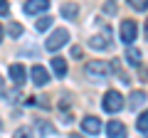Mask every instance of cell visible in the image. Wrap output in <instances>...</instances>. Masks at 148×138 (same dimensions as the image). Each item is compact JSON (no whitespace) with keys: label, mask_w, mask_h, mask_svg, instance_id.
Masks as SVG:
<instances>
[{"label":"cell","mask_w":148,"mask_h":138,"mask_svg":"<svg viewBox=\"0 0 148 138\" xmlns=\"http://www.w3.org/2000/svg\"><path fill=\"white\" fill-rule=\"evenodd\" d=\"M104 111H109V113H116V111H121L123 109V96L119 94V91H106L104 94Z\"/></svg>","instance_id":"cell-1"},{"label":"cell","mask_w":148,"mask_h":138,"mask_svg":"<svg viewBox=\"0 0 148 138\" xmlns=\"http://www.w3.org/2000/svg\"><path fill=\"white\" fill-rule=\"evenodd\" d=\"M67 40H69V32L64 30V27H59V30H54L52 35L47 37V42H45V47H47L49 52H54V49L64 47V44H67Z\"/></svg>","instance_id":"cell-2"},{"label":"cell","mask_w":148,"mask_h":138,"mask_svg":"<svg viewBox=\"0 0 148 138\" xmlns=\"http://www.w3.org/2000/svg\"><path fill=\"white\" fill-rule=\"evenodd\" d=\"M109 72H111V64L109 62H89V64H86V74H89L91 79H101V81H104L106 77H109Z\"/></svg>","instance_id":"cell-3"},{"label":"cell","mask_w":148,"mask_h":138,"mask_svg":"<svg viewBox=\"0 0 148 138\" xmlns=\"http://www.w3.org/2000/svg\"><path fill=\"white\" fill-rule=\"evenodd\" d=\"M133 40H136V22L133 20H123L121 22V42L131 44Z\"/></svg>","instance_id":"cell-4"},{"label":"cell","mask_w":148,"mask_h":138,"mask_svg":"<svg viewBox=\"0 0 148 138\" xmlns=\"http://www.w3.org/2000/svg\"><path fill=\"white\" fill-rule=\"evenodd\" d=\"M30 74H32V81H35L37 86H45V84L49 81V74H47V69H45L42 64H35Z\"/></svg>","instance_id":"cell-5"},{"label":"cell","mask_w":148,"mask_h":138,"mask_svg":"<svg viewBox=\"0 0 148 138\" xmlns=\"http://www.w3.org/2000/svg\"><path fill=\"white\" fill-rule=\"evenodd\" d=\"M47 8H49V0H27V3H25V12H27V15L45 12Z\"/></svg>","instance_id":"cell-6"},{"label":"cell","mask_w":148,"mask_h":138,"mask_svg":"<svg viewBox=\"0 0 148 138\" xmlns=\"http://www.w3.org/2000/svg\"><path fill=\"white\" fill-rule=\"evenodd\" d=\"M106 136L109 138H126V128H123L121 121H109L106 126Z\"/></svg>","instance_id":"cell-7"},{"label":"cell","mask_w":148,"mask_h":138,"mask_svg":"<svg viewBox=\"0 0 148 138\" xmlns=\"http://www.w3.org/2000/svg\"><path fill=\"white\" fill-rule=\"evenodd\" d=\"M10 77H12V81H15L17 86H22V84H25L27 72H25V67H22V64H12V67H10Z\"/></svg>","instance_id":"cell-8"},{"label":"cell","mask_w":148,"mask_h":138,"mask_svg":"<svg viewBox=\"0 0 148 138\" xmlns=\"http://www.w3.org/2000/svg\"><path fill=\"white\" fill-rule=\"evenodd\" d=\"M82 128H84L86 133H99V131H101V123H99V118H94V116H86L84 121H82Z\"/></svg>","instance_id":"cell-9"},{"label":"cell","mask_w":148,"mask_h":138,"mask_svg":"<svg viewBox=\"0 0 148 138\" xmlns=\"http://www.w3.org/2000/svg\"><path fill=\"white\" fill-rule=\"evenodd\" d=\"M91 47H94V49H109V30H104V35H101V37H99V35H96V37H91Z\"/></svg>","instance_id":"cell-10"},{"label":"cell","mask_w":148,"mask_h":138,"mask_svg":"<svg viewBox=\"0 0 148 138\" xmlns=\"http://www.w3.org/2000/svg\"><path fill=\"white\" fill-rule=\"evenodd\" d=\"M52 72L57 77H64V74H67V62H64L62 57H54L52 59Z\"/></svg>","instance_id":"cell-11"},{"label":"cell","mask_w":148,"mask_h":138,"mask_svg":"<svg viewBox=\"0 0 148 138\" xmlns=\"http://www.w3.org/2000/svg\"><path fill=\"white\" fill-rule=\"evenodd\" d=\"M59 12H62V15L67 17V20H74V17L79 15V8H77V5H72V3H67V5H62V10H59Z\"/></svg>","instance_id":"cell-12"},{"label":"cell","mask_w":148,"mask_h":138,"mask_svg":"<svg viewBox=\"0 0 148 138\" xmlns=\"http://www.w3.org/2000/svg\"><path fill=\"white\" fill-rule=\"evenodd\" d=\"M143 101H146V91H133V94H131V104H128V106L138 109V104H143Z\"/></svg>","instance_id":"cell-13"},{"label":"cell","mask_w":148,"mask_h":138,"mask_svg":"<svg viewBox=\"0 0 148 138\" xmlns=\"http://www.w3.org/2000/svg\"><path fill=\"white\" fill-rule=\"evenodd\" d=\"M126 59H128V64H133V67H138V64H141V54H138L133 47H128V52H126Z\"/></svg>","instance_id":"cell-14"},{"label":"cell","mask_w":148,"mask_h":138,"mask_svg":"<svg viewBox=\"0 0 148 138\" xmlns=\"http://www.w3.org/2000/svg\"><path fill=\"white\" fill-rule=\"evenodd\" d=\"M136 126H138V131H141L143 136H146V133H148V113H146V111H143L141 116H138V121H136Z\"/></svg>","instance_id":"cell-15"},{"label":"cell","mask_w":148,"mask_h":138,"mask_svg":"<svg viewBox=\"0 0 148 138\" xmlns=\"http://www.w3.org/2000/svg\"><path fill=\"white\" fill-rule=\"evenodd\" d=\"M49 25H52V17H40V20L35 22V27H37V32H45V30H49Z\"/></svg>","instance_id":"cell-16"},{"label":"cell","mask_w":148,"mask_h":138,"mask_svg":"<svg viewBox=\"0 0 148 138\" xmlns=\"http://www.w3.org/2000/svg\"><path fill=\"white\" fill-rule=\"evenodd\" d=\"M15 138H32V131H30V128H17Z\"/></svg>","instance_id":"cell-17"},{"label":"cell","mask_w":148,"mask_h":138,"mask_svg":"<svg viewBox=\"0 0 148 138\" xmlns=\"http://www.w3.org/2000/svg\"><path fill=\"white\" fill-rule=\"evenodd\" d=\"M10 35H12V37H20V35H22V25L12 22V25H10Z\"/></svg>","instance_id":"cell-18"},{"label":"cell","mask_w":148,"mask_h":138,"mask_svg":"<svg viewBox=\"0 0 148 138\" xmlns=\"http://www.w3.org/2000/svg\"><path fill=\"white\" fill-rule=\"evenodd\" d=\"M131 3V8H136V10H146V0H128Z\"/></svg>","instance_id":"cell-19"},{"label":"cell","mask_w":148,"mask_h":138,"mask_svg":"<svg viewBox=\"0 0 148 138\" xmlns=\"http://www.w3.org/2000/svg\"><path fill=\"white\" fill-rule=\"evenodd\" d=\"M10 12V5H8V0H0V15H8Z\"/></svg>","instance_id":"cell-20"},{"label":"cell","mask_w":148,"mask_h":138,"mask_svg":"<svg viewBox=\"0 0 148 138\" xmlns=\"http://www.w3.org/2000/svg\"><path fill=\"white\" fill-rule=\"evenodd\" d=\"M0 96H5V81H3V77H0Z\"/></svg>","instance_id":"cell-21"},{"label":"cell","mask_w":148,"mask_h":138,"mask_svg":"<svg viewBox=\"0 0 148 138\" xmlns=\"http://www.w3.org/2000/svg\"><path fill=\"white\" fill-rule=\"evenodd\" d=\"M0 40H3V27H0Z\"/></svg>","instance_id":"cell-22"},{"label":"cell","mask_w":148,"mask_h":138,"mask_svg":"<svg viewBox=\"0 0 148 138\" xmlns=\"http://www.w3.org/2000/svg\"><path fill=\"white\" fill-rule=\"evenodd\" d=\"M72 138H79V136H72Z\"/></svg>","instance_id":"cell-23"}]
</instances>
